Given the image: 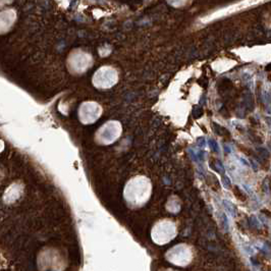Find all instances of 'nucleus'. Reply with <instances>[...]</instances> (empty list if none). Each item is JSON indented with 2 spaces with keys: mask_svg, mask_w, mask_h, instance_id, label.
Returning <instances> with one entry per match:
<instances>
[{
  "mask_svg": "<svg viewBox=\"0 0 271 271\" xmlns=\"http://www.w3.org/2000/svg\"><path fill=\"white\" fill-rule=\"evenodd\" d=\"M224 203V205H225V208L228 210V212H230V214H232V215H235V211H233V207H232V205H231L230 203H228L227 201H224L223 202Z\"/></svg>",
  "mask_w": 271,
  "mask_h": 271,
  "instance_id": "f257e3e1",
  "label": "nucleus"
},
{
  "mask_svg": "<svg viewBox=\"0 0 271 271\" xmlns=\"http://www.w3.org/2000/svg\"><path fill=\"white\" fill-rule=\"evenodd\" d=\"M209 144H210V146H211V148L213 149L214 151H218V146H217V144H216V142L215 141H213V140H210L209 141Z\"/></svg>",
  "mask_w": 271,
  "mask_h": 271,
  "instance_id": "f03ea898",
  "label": "nucleus"
}]
</instances>
